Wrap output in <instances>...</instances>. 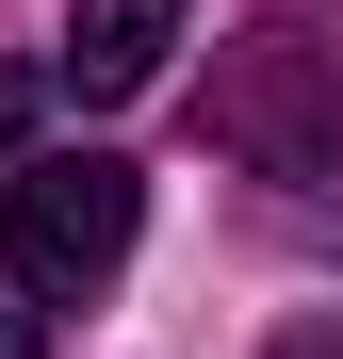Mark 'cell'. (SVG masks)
Returning <instances> with one entry per match:
<instances>
[{"mask_svg": "<svg viewBox=\"0 0 343 359\" xmlns=\"http://www.w3.org/2000/svg\"><path fill=\"white\" fill-rule=\"evenodd\" d=\"M213 147L246 180H343V49L311 17H246L213 49Z\"/></svg>", "mask_w": 343, "mask_h": 359, "instance_id": "obj_1", "label": "cell"}, {"mask_svg": "<svg viewBox=\"0 0 343 359\" xmlns=\"http://www.w3.org/2000/svg\"><path fill=\"white\" fill-rule=\"evenodd\" d=\"M163 49H180V0H82L66 49H49V82H66V98H147Z\"/></svg>", "mask_w": 343, "mask_h": 359, "instance_id": "obj_3", "label": "cell"}, {"mask_svg": "<svg viewBox=\"0 0 343 359\" xmlns=\"http://www.w3.org/2000/svg\"><path fill=\"white\" fill-rule=\"evenodd\" d=\"M131 229H147V180L114 163V147H33L17 180H0V262H17V294H33V311L114 294Z\"/></svg>", "mask_w": 343, "mask_h": 359, "instance_id": "obj_2", "label": "cell"}, {"mask_svg": "<svg viewBox=\"0 0 343 359\" xmlns=\"http://www.w3.org/2000/svg\"><path fill=\"white\" fill-rule=\"evenodd\" d=\"M262 359H343V327H278V343H262Z\"/></svg>", "mask_w": 343, "mask_h": 359, "instance_id": "obj_5", "label": "cell"}, {"mask_svg": "<svg viewBox=\"0 0 343 359\" xmlns=\"http://www.w3.org/2000/svg\"><path fill=\"white\" fill-rule=\"evenodd\" d=\"M0 359H49V327H33V294L0 278Z\"/></svg>", "mask_w": 343, "mask_h": 359, "instance_id": "obj_4", "label": "cell"}]
</instances>
